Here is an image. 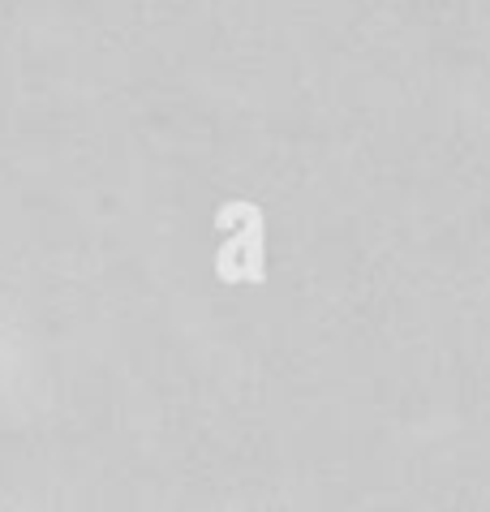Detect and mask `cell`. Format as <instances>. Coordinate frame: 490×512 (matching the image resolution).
<instances>
[]
</instances>
